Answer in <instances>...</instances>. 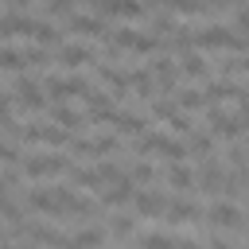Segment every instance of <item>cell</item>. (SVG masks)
<instances>
[{
    "label": "cell",
    "mask_w": 249,
    "mask_h": 249,
    "mask_svg": "<svg viewBox=\"0 0 249 249\" xmlns=\"http://www.w3.org/2000/svg\"><path fill=\"white\" fill-rule=\"evenodd\" d=\"M70 160L62 156V148L58 152H39V156H27L23 163H19V171H23V179H31V183H47V179H62V175H70Z\"/></svg>",
    "instance_id": "cell-1"
},
{
    "label": "cell",
    "mask_w": 249,
    "mask_h": 249,
    "mask_svg": "<svg viewBox=\"0 0 249 249\" xmlns=\"http://www.w3.org/2000/svg\"><path fill=\"white\" fill-rule=\"evenodd\" d=\"M245 214H241V206L233 202V198H210V206H206V226L210 230H230V233H245V222H241Z\"/></svg>",
    "instance_id": "cell-2"
},
{
    "label": "cell",
    "mask_w": 249,
    "mask_h": 249,
    "mask_svg": "<svg viewBox=\"0 0 249 249\" xmlns=\"http://www.w3.org/2000/svg\"><path fill=\"white\" fill-rule=\"evenodd\" d=\"M51 27V19L47 16H23V12H8L4 16V39L12 43V39H35L39 43V35Z\"/></svg>",
    "instance_id": "cell-3"
},
{
    "label": "cell",
    "mask_w": 249,
    "mask_h": 249,
    "mask_svg": "<svg viewBox=\"0 0 249 249\" xmlns=\"http://www.w3.org/2000/svg\"><path fill=\"white\" fill-rule=\"evenodd\" d=\"M43 89H47L51 101H66V97H86L93 86L82 74H47L43 78Z\"/></svg>",
    "instance_id": "cell-4"
},
{
    "label": "cell",
    "mask_w": 249,
    "mask_h": 249,
    "mask_svg": "<svg viewBox=\"0 0 249 249\" xmlns=\"http://www.w3.org/2000/svg\"><path fill=\"white\" fill-rule=\"evenodd\" d=\"M195 191H198V195H206V198L226 195V167H222V160H218V156H206V160H202L198 179H195Z\"/></svg>",
    "instance_id": "cell-5"
},
{
    "label": "cell",
    "mask_w": 249,
    "mask_h": 249,
    "mask_svg": "<svg viewBox=\"0 0 249 249\" xmlns=\"http://www.w3.org/2000/svg\"><path fill=\"white\" fill-rule=\"evenodd\" d=\"M171 226H198V222H206V206L198 202V198H187V195H175L171 202H167V214H163Z\"/></svg>",
    "instance_id": "cell-6"
},
{
    "label": "cell",
    "mask_w": 249,
    "mask_h": 249,
    "mask_svg": "<svg viewBox=\"0 0 249 249\" xmlns=\"http://www.w3.org/2000/svg\"><path fill=\"white\" fill-rule=\"evenodd\" d=\"M66 27H70L74 35H82V39H105V35H109L101 12H97V16H89V12H74V16L66 19Z\"/></svg>",
    "instance_id": "cell-7"
},
{
    "label": "cell",
    "mask_w": 249,
    "mask_h": 249,
    "mask_svg": "<svg viewBox=\"0 0 249 249\" xmlns=\"http://www.w3.org/2000/svg\"><path fill=\"white\" fill-rule=\"evenodd\" d=\"M167 202H171V198H167L163 191H136L132 210H136L140 218H152V222H156V218H163V214H167Z\"/></svg>",
    "instance_id": "cell-8"
},
{
    "label": "cell",
    "mask_w": 249,
    "mask_h": 249,
    "mask_svg": "<svg viewBox=\"0 0 249 249\" xmlns=\"http://www.w3.org/2000/svg\"><path fill=\"white\" fill-rule=\"evenodd\" d=\"M47 117H51L54 124L70 128V132H82V128H86V121H89V117H82L78 109H70L66 101H51V105H47Z\"/></svg>",
    "instance_id": "cell-9"
},
{
    "label": "cell",
    "mask_w": 249,
    "mask_h": 249,
    "mask_svg": "<svg viewBox=\"0 0 249 249\" xmlns=\"http://www.w3.org/2000/svg\"><path fill=\"white\" fill-rule=\"evenodd\" d=\"M132 198H136V179L132 175H124V179H117V183H109L101 191V206H124Z\"/></svg>",
    "instance_id": "cell-10"
},
{
    "label": "cell",
    "mask_w": 249,
    "mask_h": 249,
    "mask_svg": "<svg viewBox=\"0 0 249 249\" xmlns=\"http://www.w3.org/2000/svg\"><path fill=\"white\" fill-rule=\"evenodd\" d=\"M97 12L101 16H113V19H140L148 8H144V0H101Z\"/></svg>",
    "instance_id": "cell-11"
},
{
    "label": "cell",
    "mask_w": 249,
    "mask_h": 249,
    "mask_svg": "<svg viewBox=\"0 0 249 249\" xmlns=\"http://www.w3.org/2000/svg\"><path fill=\"white\" fill-rule=\"evenodd\" d=\"M58 62H62L66 70H78V66L97 62V58H93V51H89L86 43H62V47H58Z\"/></svg>",
    "instance_id": "cell-12"
},
{
    "label": "cell",
    "mask_w": 249,
    "mask_h": 249,
    "mask_svg": "<svg viewBox=\"0 0 249 249\" xmlns=\"http://www.w3.org/2000/svg\"><path fill=\"white\" fill-rule=\"evenodd\" d=\"M179 70L187 74V78H195V82H210L214 74H210V62L198 54V51H183L179 54Z\"/></svg>",
    "instance_id": "cell-13"
},
{
    "label": "cell",
    "mask_w": 249,
    "mask_h": 249,
    "mask_svg": "<svg viewBox=\"0 0 249 249\" xmlns=\"http://www.w3.org/2000/svg\"><path fill=\"white\" fill-rule=\"evenodd\" d=\"M144 124H148V121H144L140 113H132V109H117V117L109 121V128L121 132V136H140V132H148Z\"/></svg>",
    "instance_id": "cell-14"
},
{
    "label": "cell",
    "mask_w": 249,
    "mask_h": 249,
    "mask_svg": "<svg viewBox=\"0 0 249 249\" xmlns=\"http://www.w3.org/2000/svg\"><path fill=\"white\" fill-rule=\"evenodd\" d=\"M195 179H198V171H191L183 160L167 163V183H171V191H175V195H187V191H195Z\"/></svg>",
    "instance_id": "cell-15"
},
{
    "label": "cell",
    "mask_w": 249,
    "mask_h": 249,
    "mask_svg": "<svg viewBox=\"0 0 249 249\" xmlns=\"http://www.w3.org/2000/svg\"><path fill=\"white\" fill-rule=\"evenodd\" d=\"M214 132L210 128H195L191 136H187V156H198V160H206V156H214Z\"/></svg>",
    "instance_id": "cell-16"
},
{
    "label": "cell",
    "mask_w": 249,
    "mask_h": 249,
    "mask_svg": "<svg viewBox=\"0 0 249 249\" xmlns=\"http://www.w3.org/2000/svg\"><path fill=\"white\" fill-rule=\"evenodd\" d=\"M70 183H74V187H82V191H93V195H101V191H105V179H101V171H97V167H70Z\"/></svg>",
    "instance_id": "cell-17"
},
{
    "label": "cell",
    "mask_w": 249,
    "mask_h": 249,
    "mask_svg": "<svg viewBox=\"0 0 249 249\" xmlns=\"http://www.w3.org/2000/svg\"><path fill=\"white\" fill-rule=\"evenodd\" d=\"M74 241L82 245V249H105V241H109V226H82L78 233H74Z\"/></svg>",
    "instance_id": "cell-18"
},
{
    "label": "cell",
    "mask_w": 249,
    "mask_h": 249,
    "mask_svg": "<svg viewBox=\"0 0 249 249\" xmlns=\"http://www.w3.org/2000/svg\"><path fill=\"white\" fill-rule=\"evenodd\" d=\"M175 241H179V237H171V233H163V230H148V233L136 237L140 249H175Z\"/></svg>",
    "instance_id": "cell-19"
},
{
    "label": "cell",
    "mask_w": 249,
    "mask_h": 249,
    "mask_svg": "<svg viewBox=\"0 0 249 249\" xmlns=\"http://www.w3.org/2000/svg\"><path fill=\"white\" fill-rule=\"evenodd\" d=\"M0 58H4L0 66H4L8 74H19V70H27V51H16L12 43H4V54H0Z\"/></svg>",
    "instance_id": "cell-20"
},
{
    "label": "cell",
    "mask_w": 249,
    "mask_h": 249,
    "mask_svg": "<svg viewBox=\"0 0 249 249\" xmlns=\"http://www.w3.org/2000/svg\"><path fill=\"white\" fill-rule=\"evenodd\" d=\"M105 226H109V237H121V241L136 233V218H124V214H113Z\"/></svg>",
    "instance_id": "cell-21"
},
{
    "label": "cell",
    "mask_w": 249,
    "mask_h": 249,
    "mask_svg": "<svg viewBox=\"0 0 249 249\" xmlns=\"http://www.w3.org/2000/svg\"><path fill=\"white\" fill-rule=\"evenodd\" d=\"M167 132H171V136H179V140H187V136L195 132V121H191V113H187V109H183V113H175V117L167 121Z\"/></svg>",
    "instance_id": "cell-22"
},
{
    "label": "cell",
    "mask_w": 249,
    "mask_h": 249,
    "mask_svg": "<svg viewBox=\"0 0 249 249\" xmlns=\"http://www.w3.org/2000/svg\"><path fill=\"white\" fill-rule=\"evenodd\" d=\"M128 175H132L136 183H144V187H148V183H156V167H152L144 156H140L136 163H128Z\"/></svg>",
    "instance_id": "cell-23"
},
{
    "label": "cell",
    "mask_w": 249,
    "mask_h": 249,
    "mask_svg": "<svg viewBox=\"0 0 249 249\" xmlns=\"http://www.w3.org/2000/svg\"><path fill=\"white\" fill-rule=\"evenodd\" d=\"M74 4H78V0H43V16H47V19H54V16H66V19H70V16H74Z\"/></svg>",
    "instance_id": "cell-24"
},
{
    "label": "cell",
    "mask_w": 249,
    "mask_h": 249,
    "mask_svg": "<svg viewBox=\"0 0 249 249\" xmlns=\"http://www.w3.org/2000/svg\"><path fill=\"white\" fill-rule=\"evenodd\" d=\"M97 171H101V179H105V187H109V183H117V179H124V175H128V171H124V167H121V163H117V160H101V163H97Z\"/></svg>",
    "instance_id": "cell-25"
},
{
    "label": "cell",
    "mask_w": 249,
    "mask_h": 249,
    "mask_svg": "<svg viewBox=\"0 0 249 249\" xmlns=\"http://www.w3.org/2000/svg\"><path fill=\"white\" fill-rule=\"evenodd\" d=\"M233 31L249 35V4H237V8H233Z\"/></svg>",
    "instance_id": "cell-26"
},
{
    "label": "cell",
    "mask_w": 249,
    "mask_h": 249,
    "mask_svg": "<svg viewBox=\"0 0 249 249\" xmlns=\"http://www.w3.org/2000/svg\"><path fill=\"white\" fill-rule=\"evenodd\" d=\"M206 249H237V245H233L230 237H218V230H214V237L206 241Z\"/></svg>",
    "instance_id": "cell-27"
},
{
    "label": "cell",
    "mask_w": 249,
    "mask_h": 249,
    "mask_svg": "<svg viewBox=\"0 0 249 249\" xmlns=\"http://www.w3.org/2000/svg\"><path fill=\"white\" fill-rule=\"evenodd\" d=\"M78 4H89V8H101V0H78Z\"/></svg>",
    "instance_id": "cell-28"
}]
</instances>
